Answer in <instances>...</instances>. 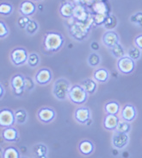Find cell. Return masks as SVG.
Wrapping results in <instances>:
<instances>
[{"instance_id":"cell-16","label":"cell","mask_w":142,"mask_h":158,"mask_svg":"<svg viewBox=\"0 0 142 158\" xmlns=\"http://www.w3.org/2000/svg\"><path fill=\"white\" fill-rule=\"evenodd\" d=\"M120 121V118L115 114H106L103 121V126L108 131H115Z\"/></svg>"},{"instance_id":"cell-1","label":"cell","mask_w":142,"mask_h":158,"mask_svg":"<svg viewBox=\"0 0 142 158\" xmlns=\"http://www.w3.org/2000/svg\"><path fill=\"white\" fill-rule=\"evenodd\" d=\"M66 20L68 21L67 26H68L69 34L73 39L79 42H83L87 38L88 35L90 33V30L95 25L92 17L86 22H78L75 20L73 17H71Z\"/></svg>"},{"instance_id":"cell-7","label":"cell","mask_w":142,"mask_h":158,"mask_svg":"<svg viewBox=\"0 0 142 158\" xmlns=\"http://www.w3.org/2000/svg\"><path fill=\"white\" fill-rule=\"evenodd\" d=\"M10 85L14 95L17 97H21L26 90L25 87V76L21 73L14 74L10 80Z\"/></svg>"},{"instance_id":"cell-18","label":"cell","mask_w":142,"mask_h":158,"mask_svg":"<svg viewBox=\"0 0 142 158\" xmlns=\"http://www.w3.org/2000/svg\"><path fill=\"white\" fill-rule=\"evenodd\" d=\"M36 11V5L32 0L22 1L19 6V13L22 16L32 17Z\"/></svg>"},{"instance_id":"cell-19","label":"cell","mask_w":142,"mask_h":158,"mask_svg":"<svg viewBox=\"0 0 142 158\" xmlns=\"http://www.w3.org/2000/svg\"><path fill=\"white\" fill-rule=\"evenodd\" d=\"M75 4L70 1H63L60 4V15L65 19H69L73 17Z\"/></svg>"},{"instance_id":"cell-26","label":"cell","mask_w":142,"mask_h":158,"mask_svg":"<svg viewBox=\"0 0 142 158\" xmlns=\"http://www.w3.org/2000/svg\"><path fill=\"white\" fill-rule=\"evenodd\" d=\"M2 156L4 158H20L21 155L17 148H15L13 146H9L4 149Z\"/></svg>"},{"instance_id":"cell-22","label":"cell","mask_w":142,"mask_h":158,"mask_svg":"<svg viewBox=\"0 0 142 158\" xmlns=\"http://www.w3.org/2000/svg\"><path fill=\"white\" fill-rule=\"evenodd\" d=\"M104 112L106 114H115V115H118L120 112V103L116 100H110L108 101L103 107Z\"/></svg>"},{"instance_id":"cell-43","label":"cell","mask_w":142,"mask_h":158,"mask_svg":"<svg viewBox=\"0 0 142 158\" xmlns=\"http://www.w3.org/2000/svg\"><path fill=\"white\" fill-rule=\"evenodd\" d=\"M73 2L75 4H81V5H85L87 3V0H73Z\"/></svg>"},{"instance_id":"cell-40","label":"cell","mask_w":142,"mask_h":158,"mask_svg":"<svg viewBox=\"0 0 142 158\" xmlns=\"http://www.w3.org/2000/svg\"><path fill=\"white\" fill-rule=\"evenodd\" d=\"M133 43H134V45L136 47L140 48L142 50V34L138 35L137 36L134 38V40H133Z\"/></svg>"},{"instance_id":"cell-29","label":"cell","mask_w":142,"mask_h":158,"mask_svg":"<svg viewBox=\"0 0 142 158\" xmlns=\"http://www.w3.org/2000/svg\"><path fill=\"white\" fill-rule=\"evenodd\" d=\"M110 52H111L112 56H114L116 59H120V57L126 56V52H125L124 48L122 47V45L120 43L116 44V46L110 48Z\"/></svg>"},{"instance_id":"cell-8","label":"cell","mask_w":142,"mask_h":158,"mask_svg":"<svg viewBox=\"0 0 142 158\" xmlns=\"http://www.w3.org/2000/svg\"><path fill=\"white\" fill-rule=\"evenodd\" d=\"M129 140L130 138H129L128 133L115 131L112 136V145L116 150H122L128 144Z\"/></svg>"},{"instance_id":"cell-39","label":"cell","mask_w":142,"mask_h":158,"mask_svg":"<svg viewBox=\"0 0 142 158\" xmlns=\"http://www.w3.org/2000/svg\"><path fill=\"white\" fill-rule=\"evenodd\" d=\"M34 81H33V79L30 76H25V87L26 90L27 91H32V90H34Z\"/></svg>"},{"instance_id":"cell-32","label":"cell","mask_w":142,"mask_h":158,"mask_svg":"<svg viewBox=\"0 0 142 158\" xmlns=\"http://www.w3.org/2000/svg\"><path fill=\"white\" fill-rule=\"evenodd\" d=\"M87 61L90 67H97L101 63V57L97 53L93 52L89 56Z\"/></svg>"},{"instance_id":"cell-28","label":"cell","mask_w":142,"mask_h":158,"mask_svg":"<svg viewBox=\"0 0 142 158\" xmlns=\"http://www.w3.org/2000/svg\"><path fill=\"white\" fill-rule=\"evenodd\" d=\"M117 23H118V21H117L116 17L114 16V15H112L111 13H110L108 16L106 21H105L104 24H103V27L107 30H113L115 28H116Z\"/></svg>"},{"instance_id":"cell-15","label":"cell","mask_w":142,"mask_h":158,"mask_svg":"<svg viewBox=\"0 0 142 158\" xmlns=\"http://www.w3.org/2000/svg\"><path fill=\"white\" fill-rule=\"evenodd\" d=\"M120 117L121 120H124V121H127L129 123L133 122L137 117L136 107L132 104H126L120 110Z\"/></svg>"},{"instance_id":"cell-31","label":"cell","mask_w":142,"mask_h":158,"mask_svg":"<svg viewBox=\"0 0 142 158\" xmlns=\"http://www.w3.org/2000/svg\"><path fill=\"white\" fill-rule=\"evenodd\" d=\"M129 57H131L133 60H138L140 59V57L142 56V50L140 48H139L138 47H136L135 45L134 46H132L128 48V54H127Z\"/></svg>"},{"instance_id":"cell-45","label":"cell","mask_w":142,"mask_h":158,"mask_svg":"<svg viewBox=\"0 0 142 158\" xmlns=\"http://www.w3.org/2000/svg\"><path fill=\"white\" fill-rule=\"evenodd\" d=\"M32 1H36V2H38V1H41V0H32Z\"/></svg>"},{"instance_id":"cell-4","label":"cell","mask_w":142,"mask_h":158,"mask_svg":"<svg viewBox=\"0 0 142 158\" xmlns=\"http://www.w3.org/2000/svg\"><path fill=\"white\" fill-rule=\"evenodd\" d=\"M89 94L80 84L72 85L71 89L69 91L68 99L74 105L77 106H83L85 105L88 99Z\"/></svg>"},{"instance_id":"cell-41","label":"cell","mask_w":142,"mask_h":158,"mask_svg":"<svg viewBox=\"0 0 142 158\" xmlns=\"http://www.w3.org/2000/svg\"><path fill=\"white\" fill-rule=\"evenodd\" d=\"M99 1H105L107 2V0H87V3H86V6L90 8V6L93 4H95L96 2H99Z\"/></svg>"},{"instance_id":"cell-13","label":"cell","mask_w":142,"mask_h":158,"mask_svg":"<svg viewBox=\"0 0 142 158\" xmlns=\"http://www.w3.org/2000/svg\"><path fill=\"white\" fill-rule=\"evenodd\" d=\"M56 117L54 109L51 107H41L37 111V118L43 124H49L53 122Z\"/></svg>"},{"instance_id":"cell-14","label":"cell","mask_w":142,"mask_h":158,"mask_svg":"<svg viewBox=\"0 0 142 158\" xmlns=\"http://www.w3.org/2000/svg\"><path fill=\"white\" fill-rule=\"evenodd\" d=\"M102 43L108 48H111L120 43V35L114 30H107L102 36Z\"/></svg>"},{"instance_id":"cell-35","label":"cell","mask_w":142,"mask_h":158,"mask_svg":"<svg viewBox=\"0 0 142 158\" xmlns=\"http://www.w3.org/2000/svg\"><path fill=\"white\" fill-rule=\"evenodd\" d=\"M131 124L129 122L124 121V120H121L119 122V124L117 125V128L116 131H121V132L125 133H129L131 131Z\"/></svg>"},{"instance_id":"cell-23","label":"cell","mask_w":142,"mask_h":158,"mask_svg":"<svg viewBox=\"0 0 142 158\" xmlns=\"http://www.w3.org/2000/svg\"><path fill=\"white\" fill-rule=\"evenodd\" d=\"M93 79L98 83H106L109 80V72L104 68L96 69L93 73Z\"/></svg>"},{"instance_id":"cell-30","label":"cell","mask_w":142,"mask_h":158,"mask_svg":"<svg viewBox=\"0 0 142 158\" xmlns=\"http://www.w3.org/2000/svg\"><path fill=\"white\" fill-rule=\"evenodd\" d=\"M40 56L35 52H32L29 54V58H28V61L27 64L30 66V68H36L39 64H40Z\"/></svg>"},{"instance_id":"cell-38","label":"cell","mask_w":142,"mask_h":158,"mask_svg":"<svg viewBox=\"0 0 142 158\" xmlns=\"http://www.w3.org/2000/svg\"><path fill=\"white\" fill-rule=\"evenodd\" d=\"M31 20L30 18V17H25V16H22L18 18L17 20V25L18 27L22 29V30H25L26 26L28 25V23H30V21Z\"/></svg>"},{"instance_id":"cell-36","label":"cell","mask_w":142,"mask_h":158,"mask_svg":"<svg viewBox=\"0 0 142 158\" xmlns=\"http://www.w3.org/2000/svg\"><path fill=\"white\" fill-rule=\"evenodd\" d=\"M130 21L134 24H136L139 27L142 28V12L138 11L135 14H133L132 17H130Z\"/></svg>"},{"instance_id":"cell-34","label":"cell","mask_w":142,"mask_h":158,"mask_svg":"<svg viewBox=\"0 0 142 158\" xmlns=\"http://www.w3.org/2000/svg\"><path fill=\"white\" fill-rule=\"evenodd\" d=\"M39 30V23L34 20H30L28 25L26 26L25 31L29 35H34Z\"/></svg>"},{"instance_id":"cell-20","label":"cell","mask_w":142,"mask_h":158,"mask_svg":"<svg viewBox=\"0 0 142 158\" xmlns=\"http://www.w3.org/2000/svg\"><path fill=\"white\" fill-rule=\"evenodd\" d=\"M91 14H102V15H108L110 14L109 5L105 1L96 2L90 7Z\"/></svg>"},{"instance_id":"cell-37","label":"cell","mask_w":142,"mask_h":158,"mask_svg":"<svg viewBox=\"0 0 142 158\" xmlns=\"http://www.w3.org/2000/svg\"><path fill=\"white\" fill-rule=\"evenodd\" d=\"M9 34H10V30L6 23L3 21H0V38L4 39L7 37Z\"/></svg>"},{"instance_id":"cell-9","label":"cell","mask_w":142,"mask_h":158,"mask_svg":"<svg viewBox=\"0 0 142 158\" xmlns=\"http://www.w3.org/2000/svg\"><path fill=\"white\" fill-rule=\"evenodd\" d=\"M16 123L15 111L9 108H3L0 111V126L2 128L14 126Z\"/></svg>"},{"instance_id":"cell-44","label":"cell","mask_w":142,"mask_h":158,"mask_svg":"<svg viewBox=\"0 0 142 158\" xmlns=\"http://www.w3.org/2000/svg\"><path fill=\"white\" fill-rule=\"evenodd\" d=\"M0 89H1V93H0V98H1V99L3 98V97H4V94H5V90L4 89V85H3V84L1 83L0 84Z\"/></svg>"},{"instance_id":"cell-24","label":"cell","mask_w":142,"mask_h":158,"mask_svg":"<svg viewBox=\"0 0 142 158\" xmlns=\"http://www.w3.org/2000/svg\"><path fill=\"white\" fill-rule=\"evenodd\" d=\"M80 85L85 89V91L89 94H93L96 93L97 89V81L92 79H85L80 82Z\"/></svg>"},{"instance_id":"cell-11","label":"cell","mask_w":142,"mask_h":158,"mask_svg":"<svg viewBox=\"0 0 142 158\" xmlns=\"http://www.w3.org/2000/svg\"><path fill=\"white\" fill-rule=\"evenodd\" d=\"M53 80V72L51 69L43 68L39 69L34 75V81L40 85H48Z\"/></svg>"},{"instance_id":"cell-12","label":"cell","mask_w":142,"mask_h":158,"mask_svg":"<svg viewBox=\"0 0 142 158\" xmlns=\"http://www.w3.org/2000/svg\"><path fill=\"white\" fill-rule=\"evenodd\" d=\"M92 17L90 8L85 5L81 4H75L74 12H73V18L78 22H86Z\"/></svg>"},{"instance_id":"cell-27","label":"cell","mask_w":142,"mask_h":158,"mask_svg":"<svg viewBox=\"0 0 142 158\" xmlns=\"http://www.w3.org/2000/svg\"><path fill=\"white\" fill-rule=\"evenodd\" d=\"M15 117L17 124H24L28 120V112L24 109H18L15 111Z\"/></svg>"},{"instance_id":"cell-6","label":"cell","mask_w":142,"mask_h":158,"mask_svg":"<svg viewBox=\"0 0 142 158\" xmlns=\"http://www.w3.org/2000/svg\"><path fill=\"white\" fill-rule=\"evenodd\" d=\"M116 67L118 71L122 74H131L135 69V60L126 55L118 59Z\"/></svg>"},{"instance_id":"cell-25","label":"cell","mask_w":142,"mask_h":158,"mask_svg":"<svg viewBox=\"0 0 142 158\" xmlns=\"http://www.w3.org/2000/svg\"><path fill=\"white\" fill-rule=\"evenodd\" d=\"M33 153L35 156L40 158H46L48 154V148L43 143H38L34 146Z\"/></svg>"},{"instance_id":"cell-3","label":"cell","mask_w":142,"mask_h":158,"mask_svg":"<svg viewBox=\"0 0 142 158\" xmlns=\"http://www.w3.org/2000/svg\"><path fill=\"white\" fill-rule=\"evenodd\" d=\"M71 87L72 84L68 80H66L65 78H59L53 83L52 93L56 99L64 101L68 98V94Z\"/></svg>"},{"instance_id":"cell-21","label":"cell","mask_w":142,"mask_h":158,"mask_svg":"<svg viewBox=\"0 0 142 158\" xmlns=\"http://www.w3.org/2000/svg\"><path fill=\"white\" fill-rule=\"evenodd\" d=\"M95 146L90 140H83L78 144V150L83 156H90L94 152Z\"/></svg>"},{"instance_id":"cell-5","label":"cell","mask_w":142,"mask_h":158,"mask_svg":"<svg viewBox=\"0 0 142 158\" xmlns=\"http://www.w3.org/2000/svg\"><path fill=\"white\" fill-rule=\"evenodd\" d=\"M10 58L11 63L15 67H21L27 63L29 58V53L24 48H16L10 52Z\"/></svg>"},{"instance_id":"cell-17","label":"cell","mask_w":142,"mask_h":158,"mask_svg":"<svg viewBox=\"0 0 142 158\" xmlns=\"http://www.w3.org/2000/svg\"><path fill=\"white\" fill-rule=\"evenodd\" d=\"M2 138L6 143H15L19 140V131L14 126L4 128L2 131Z\"/></svg>"},{"instance_id":"cell-10","label":"cell","mask_w":142,"mask_h":158,"mask_svg":"<svg viewBox=\"0 0 142 158\" xmlns=\"http://www.w3.org/2000/svg\"><path fill=\"white\" fill-rule=\"evenodd\" d=\"M73 117L75 121L78 124H86L91 118V111L89 107L80 106L75 110Z\"/></svg>"},{"instance_id":"cell-33","label":"cell","mask_w":142,"mask_h":158,"mask_svg":"<svg viewBox=\"0 0 142 158\" xmlns=\"http://www.w3.org/2000/svg\"><path fill=\"white\" fill-rule=\"evenodd\" d=\"M13 13V5L8 3H2L0 4V14L2 16L7 17Z\"/></svg>"},{"instance_id":"cell-42","label":"cell","mask_w":142,"mask_h":158,"mask_svg":"<svg viewBox=\"0 0 142 158\" xmlns=\"http://www.w3.org/2000/svg\"><path fill=\"white\" fill-rule=\"evenodd\" d=\"M90 48L94 50V51H97V50H98L99 49V44L98 43H97V42H93V43H91V45H90Z\"/></svg>"},{"instance_id":"cell-2","label":"cell","mask_w":142,"mask_h":158,"mask_svg":"<svg viewBox=\"0 0 142 158\" xmlns=\"http://www.w3.org/2000/svg\"><path fill=\"white\" fill-rule=\"evenodd\" d=\"M64 43L65 37L60 32L48 31L44 35V38L42 41L43 49L48 54L56 53L61 49Z\"/></svg>"}]
</instances>
